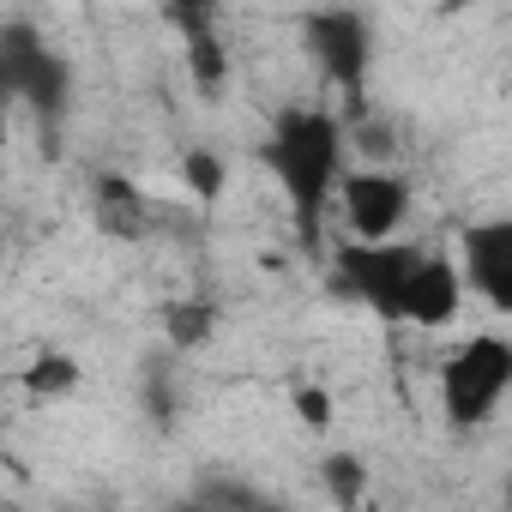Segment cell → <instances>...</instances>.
<instances>
[{
    "mask_svg": "<svg viewBox=\"0 0 512 512\" xmlns=\"http://www.w3.org/2000/svg\"><path fill=\"white\" fill-rule=\"evenodd\" d=\"M266 163L302 223V235H314L338 175H344V127L326 115V109H308V103H290L278 109L272 121V139H266Z\"/></svg>",
    "mask_w": 512,
    "mask_h": 512,
    "instance_id": "obj_1",
    "label": "cell"
},
{
    "mask_svg": "<svg viewBox=\"0 0 512 512\" xmlns=\"http://www.w3.org/2000/svg\"><path fill=\"white\" fill-rule=\"evenodd\" d=\"M512 392V344L500 332H476L464 338V350L446 356L440 368V410L452 428H482L494 422V410Z\"/></svg>",
    "mask_w": 512,
    "mask_h": 512,
    "instance_id": "obj_2",
    "label": "cell"
},
{
    "mask_svg": "<svg viewBox=\"0 0 512 512\" xmlns=\"http://www.w3.org/2000/svg\"><path fill=\"white\" fill-rule=\"evenodd\" d=\"M0 103H31L43 121L73 103V67L31 25H0Z\"/></svg>",
    "mask_w": 512,
    "mask_h": 512,
    "instance_id": "obj_3",
    "label": "cell"
},
{
    "mask_svg": "<svg viewBox=\"0 0 512 512\" xmlns=\"http://www.w3.org/2000/svg\"><path fill=\"white\" fill-rule=\"evenodd\" d=\"M302 49L338 91H356L374 67V25L356 7H320L302 19Z\"/></svg>",
    "mask_w": 512,
    "mask_h": 512,
    "instance_id": "obj_4",
    "label": "cell"
},
{
    "mask_svg": "<svg viewBox=\"0 0 512 512\" xmlns=\"http://www.w3.org/2000/svg\"><path fill=\"white\" fill-rule=\"evenodd\" d=\"M416 253L422 247H404V241H344L338 247V284L356 296V302H368L380 320H392L398 326V296H404V278H410V266H416Z\"/></svg>",
    "mask_w": 512,
    "mask_h": 512,
    "instance_id": "obj_5",
    "label": "cell"
},
{
    "mask_svg": "<svg viewBox=\"0 0 512 512\" xmlns=\"http://www.w3.org/2000/svg\"><path fill=\"white\" fill-rule=\"evenodd\" d=\"M338 211L350 223V241H386L398 235V223L410 217V181L392 169H356L338 175Z\"/></svg>",
    "mask_w": 512,
    "mask_h": 512,
    "instance_id": "obj_6",
    "label": "cell"
},
{
    "mask_svg": "<svg viewBox=\"0 0 512 512\" xmlns=\"http://www.w3.org/2000/svg\"><path fill=\"white\" fill-rule=\"evenodd\" d=\"M458 278L494 314H512V223L506 217H488V223L464 229V266H458Z\"/></svg>",
    "mask_w": 512,
    "mask_h": 512,
    "instance_id": "obj_7",
    "label": "cell"
},
{
    "mask_svg": "<svg viewBox=\"0 0 512 512\" xmlns=\"http://www.w3.org/2000/svg\"><path fill=\"white\" fill-rule=\"evenodd\" d=\"M458 302H464V278H458V266L446 260V253H416V266H410V278H404V296H398V326H452V314H458Z\"/></svg>",
    "mask_w": 512,
    "mask_h": 512,
    "instance_id": "obj_8",
    "label": "cell"
},
{
    "mask_svg": "<svg viewBox=\"0 0 512 512\" xmlns=\"http://www.w3.org/2000/svg\"><path fill=\"white\" fill-rule=\"evenodd\" d=\"M97 229L103 235H145V193L121 175L97 181Z\"/></svg>",
    "mask_w": 512,
    "mask_h": 512,
    "instance_id": "obj_9",
    "label": "cell"
},
{
    "mask_svg": "<svg viewBox=\"0 0 512 512\" xmlns=\"http://www.w3.org/2000/svg\"><path fill=\"white\" fill-rule=\"evenodd\" d=\"M187 49H193V73H199V91H217L229 79V61H223V43L211 37L205 19H187Z\"/></svg>",
    "mask_w": 512,
    "mask_h": 512,
    "instance_id": "obj_10",
    "label": "cell"
},
{
    "mask_svg": "<svg viewBox=\"0 0 512 512\" xmlns=\"http://www.w3.org/2000/svg\"><path fill=\"white\" fill-rule=\"evenodd\" d=\"M320 476H326V488H332L338 506H356V500L368 494V464H356L350 452H332V458L320 464Z\"/></svg>",
    "mask_w": 512,
    "mask_h": 512,
    "instance_id": "obj_11",
    "label": "cell"
},
{
    "mask_svg": "<svg viewBox=\"0 0 512 512\" xmlns=\"http://www.w3.org/2000/svg\"><path fill=\"white\" fill-rule=\"evenodd\" d=\"M25 386H31L37 398H61V392L79 386V362H73V356H43V362L25 374Z\"/></svg>",
    "mask_w": 512,
    "mask_h": 512,
    "instance_id": "obj_12",
    "label": "cell"
},
{
    "mask_svg": "<svg viewBox=\"0 0 512 512\" xmlns=\"http://www.w3.org/2000/svg\"><path fill=\"white\" fill-rule=\"evenodd\" d=\"M193 500H199V506H266L260 488H253V482H235V476H205V482L193 488Z\"/></svg>",
    "mask_w": 512,
    "mask_h": 512,
    "instance_id": "obj_13",
    "label": "cell"
},
{
    "mask_svg": "<svg viewBox=\"0 0 512 512\" xmlns=\"http://www.w3.org/2000/svg\"><path fill=\"white\" fill-rule=\"evenodd\" d=\"M181 181L193 187V199L211 205V199L223 193V163H217L211 151H187V157H181Z\"/></svg>",
    "mask_w": 512,
    "mask_h": 512,
    "instance_id": "obj_14",
    "label": "cell"
},
{
    "mask_svg": "<svg viewBox=\"0 0 512 512\" xmlns=\"http://www.w3.org/2000/svg\"><path fill=\"white\" fill-rule=\"evenodd\" d=\"M163 320H169V338H175L181 350H187V344H205V338H211V308H205V302H175V308H169Z\"/></svg>",
    "mask_w": 512,
    "mask_h": 512,
    "instance_id": "obj_15",
    "label": "cell"
},
{
    "mask_svg": "<svg viewBox=\"0 0 512 512\" xmlns=\"http://www.w3.org/2000/svg\"><path fill=\"white\" fill-rule=\"evenodd\" d=\"M296 416H302L308 428H326V422H332V392H320V386H302V392H296Z\"/></svg>",
    "mask_w": 512,
    "mask_h": 512,
    "instance_id": "obj_16",
    "label": "cell"
},
{
    "mask_svg": "<svg viewBox=\"0 0 512 512\" xmlns=\"http://www.w3.org/2000/svg\"><path fill=\"white\" fill-rule=\"evenodd\" d=\"M163 7H169L175 19H205V13L217 7V0H163Z\"/></svg>",
    "mask_w": 512,
    "mask_h": 512,
    "instance_id": "obj_17",
    "label": "cell"
},
{
    "mask_svg": "<svg viewBox=\"0 0 512 512\" xmlns=\"http://www.w3.org/2000/svg\"><path fill=\"white\" fill-rule=\"evenodd\" d=\"M0 422H7V416H0Z\"/></svg>",
    "mask_w": 512,
    "mask_h": 512,
    "instance_id": "obj_18",
    "label": "cell"
}]
</instances>
